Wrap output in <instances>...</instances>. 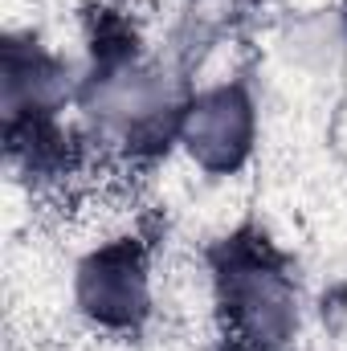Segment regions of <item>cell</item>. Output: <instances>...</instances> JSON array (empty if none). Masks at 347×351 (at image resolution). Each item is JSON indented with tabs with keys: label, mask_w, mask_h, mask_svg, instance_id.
I'll return each instance as SVG.
<instances>
[{
	"label": "cell",
	"mask_w": 347,
	"mask_h": 351,
	"mask_svg": "<svg viewBox=\"0 0 347 351\" xmlns=\"http://www.w3.org/2000/svg\"><path fill=\"white\" fill-rule=\"evenodd\" d=\"M213 290L225 339L241 351H278L298 331V298L278 250L258 233H237L213 258Z\"/></svg>",
	"instance_id": "6da1fadb"
},
{
	"label": "cell",
	"mask_w": 347,
	"mask_h": 351,
	"mask_svg": "<svg viewBox=\"0 0 347 351\" xmlns=\"http://www.w3.org/2000/svg\"><path fill=\"white\" fill-rule=\"evenodd\" d=\"M66 70L37 37L4 41V123L12 160L29 156V172L62 156L58 110L66 106Z\"/></svg>",
	"instance_id": "7a4b0ae2"
},
{
	"label": "cell",
	"mask_w": 347,
	"mask_h": 351,
	"mask_svg": "<svg viewBox=\"0 0 347 351\" xmlns=\"http://www.w3.org/2000/svg\"><path fill=\"white\" fill-rule=\"evenodd\" d=\"M78 311L102 331H135L147 319L152 306V278L147 254L135 237H119L102 250H94L78 265Z\"/></svg>",
	"instance_id": "3957f363"
},
{
	"label": "cell",
	"mask_w": 347,
	"mask_h": 351,
	"mask_svg": "<svg viewBox=\"0 0 347 351\" xmlns=\"http://www.w3.org/2000/svg\"><path fill=\"white\" fill-rule=\"evenodd\" d=\"M180 143L208 172H233L254 147V102L241 86L196 94L180 119Z\"/></svg>",
	"instance_id": "277c9868"
}]
</instances>
